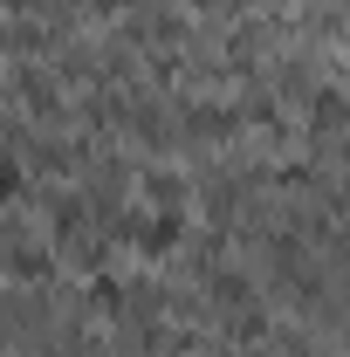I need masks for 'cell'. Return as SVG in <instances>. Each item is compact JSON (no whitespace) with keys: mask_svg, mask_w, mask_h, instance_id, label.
I'll return each mask as SVG.
<instances>
[{"mask_svg":"<svg viewBox=\"0 0 350 357\" xmlns=\"http://www.w3.org/2000/svg\"><path fill=\"white\" fill-rule=\"evenodd\" d=\"M144 255H172V241H178V213H151V220H137V234H131Z\"/></svg>","mask_w":350,"mask_h":357,"instance_id":"cell-1","label":"cell"},{"mask_svg":"<svg viewBox=\"0 0 350 357\" xmlns=\"http://www.w3.org/2000/svg\"><path fill=\"white\" fill-rule=\"evenodd\" d=\"M0 35H7V28H0Z\"/></svg>","mask_w":350,"mask_h":357,"instance_id":"cell-3","label":"cell"},{"mask_svg":"<svg viewBox=\"0 0 350 357\" xmlns=\"http://www.w3.org/2000/svg\"><path fill=\"white\" fill-rule=\"evenodd\" d=\"M14 192H21V172H14V165H0V199H14Z\"/></svg>","mask_w":350,"mask_h":357,"instance_id":"cell-2","label":"cell"}]
</instances>
